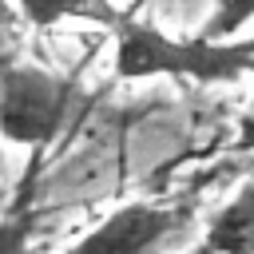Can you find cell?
I'll use <instances>...</instances> for the list:
<instances>
[{
  "mask_svg": "<svg viewBox=\"0 0 254 254\" xmlns=\"http://www.w3.org/2000/svg\"><path fill=\"white\" fill-rule=\"evenodd\" d=\"M71 107V79L40 64L0 67V139L40 151L48 147Z\"/></svg>",
  "mask_w": 254,
  "mask_h": 254,
  "instance_id": "obj_2",
  "label": "cell"
},
{
  "mask_svg": "<svg viewBox=\"0 0 254 254\" xmlns=\"http://www.w3.org/2000/svg\"><path fill=\"white\" fill-rule=\"evenodd\" d=\"M254 75V36L210 40L175 36L151 20L127 12L115 28V79H190V83H238Z\"/></svg>",
  "mask_w": 254,
  "mask_h": 254,
  "instance_id": "obj_1",
  "label": "cell"
},
{
  "mask_svg": "<svg viewBox=\"0 0 254 254\" xmlns=\"http://www.w3.org/2000/svg\"><path fill=\"white\" fill-rule=\"evenodd\" d=\"M183 214L159 202H123L103 214L67 254H155L183 222Z\"/></svg>",
  "mask_w": 254,
  "mask_h": 254,
  "instance_id": "obj_3",
  "label": "cell"
},
{
  "mask_svg": "<svg viewBox=\"0 0 254 254\" xmlns=\"http://www.w3.org/2000/svg\"><path fill=\"white\" fill-rule=\"evenodd\" d=\"M234 151H254V99H250V107H246V111H242V119H238Z\"/></svg>",
  "mask_w": 254,
  "mask_h": 254,
  "instance_id": "obj_8",
  "label": "cell"
},
{
  "mask_svg": "<svg viewBox=\"0 0 254 254\" xmlns=\"http://www.w3.org/2000/svg\"><path fill=\"white\" fill-rule=\"evenodd\" d=\"M16 4L32 28H56L64 20H83V24H99L115 32L119 20L127 16L111 0H16Z\"/></svg>",
  "mask_w": 254,
  "mask_h": 254,
  "instance_id": "obj_5",
  "label": "cell"
},
{
  "mask_svg": "<svg viewBox=\"0 0 254 254\" xmlns=\"http://www.w3.org/2000/svg\"><path fill=\"white\" fill-rule=\"evenodd\" d=\"M202 246L210 254H254V179L242 183L206 222Z\"/></svg>",
  "mask_w": 254,
  "mask_h": 254,
  "instance_id": "obj_4",
  "label": "cell"
},
{
  "mask_svg": "<svg viewBox=\"0 0 254 254\" xmlns=\"http://www.w3.org/2000/svg\"><path fill=\"white\" fill-rule=\"evenodd\" d=\"M246 24H254V0H214V8H210V16L202 20L198 36L234 40Z\"/></svg>",
  "mask_w": 254,
  "mask_h": 254,
  "instance_id": "obj_6",
  "label": "cell"
},
{
  "mask_svg": "<svg viewBox=\"0 0 254 254\" xmlns=\"http://www.w3.org/2000/svg\"><path fill=\"white\" fill-rule=\"evenodd\" d=\"M32 238H36V210L0 218V254H28Z\"/></svg>",
  "mask_w": 254,
  "mask_h": 254,
  "instance_id": "obj_7",
  "label": "cell"
},
{
  "mask_svg": "<svg viewBox=\"0 0 254 254\" xmlns=\"http://www.w3.org/2000/svg\"><path fill=\"white\" fill-rule=\"evenodd\" d=\"M139 4H143V0H139Z\"/></svg>",
  "mask_w": 254,
  "mask_h": 254,
  "instance_id": "obj_9",
  "label": "cell"
}]
</instances>
